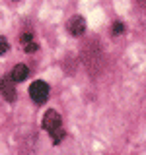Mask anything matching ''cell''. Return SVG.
I'll return each instance as SVG.
<instances>
[{"label": "cell", "instance_id": "6da1fadb", "mask_svg": "<svg viewBox=\"0 0 146 155\" xmlns=\"http://www.w3.org/2000/svg\"><path fill=\"white\" fill-rule=\"evenodd\" d=\"M43 128L47 130L49 134H51L53 138V143H61L62 140H64V128H62V118L61 114L57 113V110L49 109L45 114H43Z\"/></svg>", "mask_w": 146, "mask_h": 155}, {"label": "cell", "instance_id": "7a4b0ae2", "mask_svg": "<svg viewBox=\"0 0 146 155\" xmlns=\"http://www.w3.org/2000/svg\"><path fill=\"white\" fill-rule=\"evenodd\" d=\"M49 91L51 89H49V85L45 81H33L31 87H29V97H31L37 105H43L49 99Z\"/></svg>", "mask_w": 146, "mask_h": 155}, {"label": "cell", "instance_id": "3957f363", "mask_svg": "<svg viewBox=\"0 0 146 155\" xmlns=\"http://www.w3.org/2000/svg\"><path fill=\"white\" fill-rule=\"evenodd\" d=\"M14 84H16V81L10 76L0 78V93H2V97L8 103H14V101H16V85Z\"/></svg>", "mask_w": 146, "mask_h": 155}, {"label": "cell", "instance_id": "277c9868", "mask_svg": "<svg viewBox=\"0 0 146 155\" xmlns=\"http://www.w3.org/2000/svg\"><path fill=\"white\" fill-rule=\"evenodd\" d=\"M66 31L70 33L72 37L84 35V31H86V19L82 18V16H72V18L66 21Z\"/></svg>", "mask_w": 146, "mask_h": 155}, {"label": "cell", "instance_id": "5b68a950", "mask_svg": "<svg viewBox=\"0 0 146 155\" xmlns=\"http://www.w3.org/2000/svg\"><path fill=\"white\" fill-rule=\"evenodd\" d=\"M29 74V68L26 64H18V66H14V70H12V74H10V78H12L14 81H23L27 78Z\"/></svg>", "mask_w": 146, "mask_h": 155}, {"label": "cell", "instance_id": "8992f818", "mask_svg": "<svg viewBox=\"0 0 146 155\" xmlns=\"http://www.w3.org/2000/svg\"><path fill=\"white\" fill-rule=\"evenodd\" d=\"M22 47H23V51H26V52L37 51V43L33 41V35H31V33H23V35H22Z\"/></svg>", "mask_w": 146, "mask_h": 155}, {"label": "cell", "instance_id": "52a82bcc", "mask_svg": "<svg viewBox=\"0 0 146 155\" xmlns=\"http://www.w3.org/2000/svg\"><path fill=\"white\" fill-rule=\"evenodd\" d=\"M121 33H125V25L117 21L115 25H113V35H121Z\"/></svg>", "mask_w": 146, "mask_h": 155}, {"label": "cell", "instance_id": "ba28073f", "mask_svg": "<svg viewBox=\"0 0 146 155\" xmlns=\"http://www.w3.org/2000/svg\"><path fill=\"white\" fill-rule=\"evenodd\" d=\"M6 52H8V41L0 37V54H6Z\"/></svg>", "mask_w": 146, "mask_h": 155}, {"label": "cell", "instance_id": "9c48e42d", "mask_svg": "<svg viewBox=\"0 0 146 155\" xmlns=\"http://www.w3.org/2000/svg\"><path fill=\"white\" fill-rule=\"evenodd\" d=\"M144 4H146V0H144Z\"/></svg>", "mask_w": 146, "mask_h": 155}]
</instances>
